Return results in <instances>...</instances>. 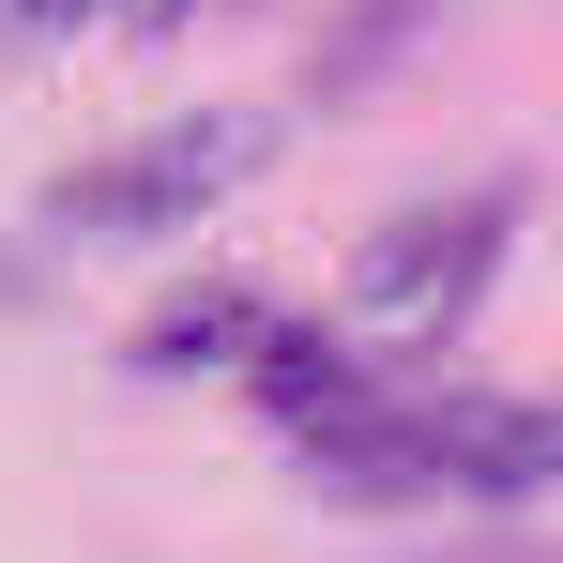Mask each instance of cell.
I'll return each mask as SVG.
<instances>
[{"label": "cell", "mask_w": 563, "mask_h": 563, "mask_svg": "<svg viewBox=\"0 0 563 563\" xmlns=\"http://www.w3.org/2000/svg\"><path fill=\"white\" fill-rule=\"evenodd\" d=\"M487 260H503V198H427V213H380L366 244H351V320L366 335H442L472 289H487Z\"/></svg>", "instance_id": "obj_2"}, {"label": "cell", "mask_w": 563, "mask_h": 563, "mask_svg": "<svg viewBox=\"0 0 563 563\" xmlns=\"http://www.w3.org/2000/svg\"><path fill=\"white\" fill-rule=\"evenodd\" d=\"M244 320H260L244 289H198V305H168V320H153V366H198V351H213V335H244Z\"/></svg>", "instance_id": "obj_3"}, {"label": "cell", "mask_w": 563, "mask_h": 563, "mask_svg": "<svg viewBox=\"0 0 563 563\" xmlns=\"http://www.w3.org/2000/svg\"><path fill=\"white\" fill-rule=\"evenodd\" d=\"M260 153H275V107H184V122L92 153V168H62L46 229H62V244H153V229H198Z\"/></svg>", "instance_id": "obj_1"}]
</instances>
